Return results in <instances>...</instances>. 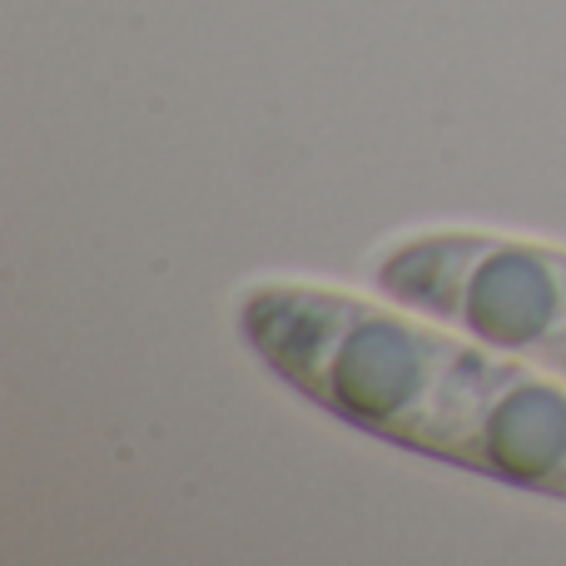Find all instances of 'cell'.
I'll use <instances>...</instances> for the list:
<instances>
[{
	"label": "cell",
	"instance_id": "cell-1",
	"mask_svg": "<svg viewBox=\"0 0 566 566\" xmlns=\"http://www.w3.org/2000/svg\"><path fill=\"white\" fill-rule=\"evenodd\" d=\"M239 338L259 363L348 428L452 462L502 488L566 502V382L402 303L318 283H254Z\"/></svg>",
	"mask_w": 566,
	"mask_h": 566
},
{
	"label": "cell",
	"instance_id": "cell-2",
	"mask_svg": "<svg viewBox=\"0 0 566 566\" xmlns=\"http://www.w3.org/2000/svg\"><path fill=\"white\" fill-rule=\"evenodd\" d=\"M368 283L388 303L566 382V249L497 234H412L373 254Z\"/></svg>",
	"mask_w": 566,
	"mask_h": 566
}]
</instances>
